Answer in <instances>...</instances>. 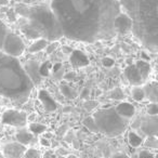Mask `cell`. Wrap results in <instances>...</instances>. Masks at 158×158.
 Instances as JSON below:
<instances>
[{
    "label": "cell",
    "instance_id": "6da1fadb",
    "mask_svg": "<svg viewBox=\"0 0 158 158\" xmlns=\"http://www.w3.org/2000/svg\"><path fill=\"white\" fill-rule=\"evenodd\" d=\"M50 9L63 36L88 44L114 37V21L121 12L118 0H52Z\"/></svg>",
    "mask_w": 158,
    "mask_h": 158
},
{
    "label": "cell",
    "instance_id": "7a4b0ae2",
    "mask_svg": "<svg viewBox=\"0 0 158 158\" xmlns=\"http://www.w3.org/2000/svg\"><path fill=\"white\" fill-rule=\"evenodd\" d=\"M135 38L152 53L158 50V0H120Z\"/></svg>",
    "mask_w": 158,
    "mask_h": 158
},
{
    "label": "cell",
    "instance_id": "3957f363",
    "mask_svg": "<svg viewBox=\"0 0 158 158\" xmlns=\"http://www.w3.org/2000/svg\"><path fill=\"white\" fill-rule=\"evenodd\" d=\"M34 84L16 57L0 56V97L6 98L16 105L28 100Z\"/></svg>",
    "mask_w": 158,
    "mask_h": 158
},
{
    "label": "cell",
    "instance_id": "277c9868",
    "mask_svg": "<svg viewBox=\"0 0 158 158\" xmlns=\"http://www.w3.org/2000/svg\"><path fill=\"white\" fill-rule=\"evenodd\" d=\"M27 20L38 31L40 38H44L47 41H57L63 37L59 21L50 8L44 6L29 8Z\"/></svg>",
    "mask_w": 158,
    "mask_h": 158
},
{
    "label": "cell",
    "instance_id": "5b68a950",
    "mask_svg": "<svg viewBox=\"0 0 158 158\" xmlns=\"http://www.w3.org/2000/svg\"><path fill=\"white\" fill-rule=\"evenodd\" d=\"M93 119L99 132L110 138L120 135L127 129V119L121 117L114 107L98 110Z\"/></svg>",
    "mask_w": 158,
    "mask_h": 158
},
{
    "label": "cell",
    "instance_id": "8992f818",
    "mask_svg": "<svg viewBox=\"0 0 158 158\" xmlns=\"http://www.w3.org/2000/svg\"><path fill=\"white\" fill-rule=\"evenodd\" d=\"M2 48L7 53V55L12 57H18L23 54L25 50V44L18 35L13 33H8Z\"/></svg>",
    "mask_w": 158,
    "mask_h": 158
},
{
    "label": "cell",
    "instance_id": "52a82bcc",
    "mask_svg": "<svg viewBox=\"0 0 158 158\" xmlns=\"http://www.w3.org/2000/svg\"><path fill=\"white\" fill-rule=\"evenodd\" d=\"M2 123L13 127H24L27 123V115L24 112L8 110L2 114Z\"/></svg>",
    "mask_w": 158,
    "mask_h": 158
},
{
    "label": "cell",
    "instance_id": "ba28073f",
    "mask_svg": "<svg viewBox=\"0 0 158 158\" xmlns=\"http://www.w3.org/2000/svg\"><path fill=\"white\" fill-rule=\"evenodd\" d=\"M25 152H26L25 145L19 142L8 143L3 147V155L6 158H21L24 156Z\"/></svg>",
    "mask_w": 158,
    "mask_h": 158
},
{
    "label": "cell",
    "instance_id": "9c48e42d",
    "mask_svg": "<svg viewBox=\"0 0 158 158\" xmlns=\"http://www.w3.org/2000/svg\"><path fill=\"white\" fill-rule=\"evenodd\" d=\"M141 130L148 136H156L158 134V118L156 116L145 117L141 123Z\"/></svg>",
    "mask_w": 158,
    "mask_h": 158
},
{
    "label": "cell",
    "instance_id": "30bf717a",
    "mask_svg": "<svg viewBox=\"0 0 158 158\" xmlns=\"http://www.w3.org/2000/svg\"><path fill=\"white\" fill-rule=\"evenodd\" d=\"M132 23L131 20L129 19V16L126 13H119L116 16L114 21V28L116 33L119 34H127L131 31Z\"/></svg>",
    "mask_w": 158,
    "mask_h": 158
},
{
    "label": "cell",
    "instance_id": "8fae6325",
    "mask_svg": "<svg viewBox=\"0 0 158 158\" xmlns=\"http://www.w3.org/2000/svg\"><path fill=\"white\" fill-rule=\"evenodd\" d=\"M125 76L127 78V80L129 81L130 85L132 86L139 87L143 84L144 79L141 77L139 70L136 69L135 65H129L127 68L125 69Z\"/></svg>",
    "mask_w": 158,
    "mask_h": 158
},
{
    "label": "cell",
    "instance_id": "7c38bea8",
    "mask_svg": "<svg viewBox=\"0 0 158 158\" xmlns=\"http://www.w3.org/2000/svg\"><path fill=\"white\" fill-rule=\"evenodd\" d=\"M70 64L74 67H85V66L89 65V59L84 52L79 50L73 51L72 55L69 57Z\"/></svg>",
    "mask_w": 158,
    "mask_h": 158
},
{
    "label": "cell",
    "instance_id": "4fadbf2b",
    "mask_svg": "<svg viewBox=\"0 0 158 158\" xmlns=\"http://www.w3.org/2000/svg\"><path fill=\"white\" fill-rule=\"evenodd\" d=\"M39 100L42 103V105L44 106V108H46L47 110H49V112H53V110H55L57 108L56 102L52 99V97H51L47 91H44V90L40 91L39 92Z\"/></svg>",
    "mask_w": 158,
    "mask_h": 158
},
{
    "label": "cell",
    "instance_id": "5bb4252c",
    "mask_svg": "<svg viewBox=\"0 0 158 158\" xmlns=\"http://www.w3.org/2000/svg\"><path fill=\"white\" fill-rule=\"evenodd\" d=\"M115 110H116V112L118 113L121 117H123V118H126V119L131 118V117L134 115V113H135L134 106L132 105V104L128 103V102L119 103Z\"/></svg>",
    "mask_w": 158,
    "mask_h": 158
},
{
    "label": "cell",
    "instance_id": "9a60e30c",
    "mask_svg": "<svg viewBox=\"0 0 158 158\" xmlns=\"http://www.w3.org/2000/svg\"><path fill=\"white\" fill-rule=\"evenodd\" d=\"M144 94L152 103H157L158 101V85L156 81L149 82L143 88Z\"/></svg>",
    "mask_w": 158,
    "mask_h": 158
},
{
    "label": "cell",
    "instance_id": "2e32d148",
    "mask_svg": "<svg viewBox=\"0 0 158 158\" xmlns=\"http://www.w3.org/2000/svg\"><path fill=\"white\" fill-rule=\"evenodd\" d=\"M38 68H39L38 64L36 63V62L31 61V63L27 65V69H25L34 85L39 84L40 82V75H39V70H38Z\"/></svg>",
    "mask_w": 158,
    "mask_h": 158
},
{
    "label": "cell",
    "instance_id": "e0dca14e",
    "mask_svg": "<svg viewBox=\"0 0 158 158\" xmlns=\"http://www.w3.org/2000/svg\"><path fill=\"white\" fill-rule=\"evenodd\" d=\"M16 140L19 143L23 145H27V144H31V143H35V136L33 133L28 132L27 130H21L16 133Z\"/></svg>",
    "mask_w": 158,
    "mask_h": 158
},
{
    "label": "cell",
    "instance_id": "ac0fdd59",
    "mask_svg": "<svg viewBox=\"0 0 158 158\" xmlns=\"http://www.w3.org/2000/svg\"><path fill=\"white\" fill-rule=\"evenodd\" d=\"M135 67L136 69L139 70V73H140L141 77H142L143 79H146L147 77L149 76V74H151V65H149L148 63H147L146 61H143V60H140V61H138L135 64Z\"/></svg>",
    "mask_w": 158,
    "mask_h": 158
},
{
    "label": "cell",
    "instance_id": "d6986e66",
    "mask_svg": "<svg viewBox=\"0 0 158 158\" xmlns=\"http://www.w3.org/2000/svg\"><path fill=\"white\" fill-rule=\"evenodd\" d=\"M21 31H23V34H24L28 39H35L36 40V39H39L40 38L38 31H36V29L34 28V27L31 26L28 22L24 23V24L21 26Z\"/></svg>",
    "mask_w": 158,
    "mask_h": 158
},
{
    "label": "cell",
    "instance_id": "ffe728a7",
    "mask_svg": "<svg viewBox=\"0 0 158 158\" xmlns=\"http://www.w3.org/2000/svg\"><path fill=\"white\" fill-rule=\"evenodd\" d=\"M48 46V41L44 38H39V39H36L33 44H31V47L28 48L29 53H37L40 51L44 50Z\"/></svg>",
    "mask_w": 158,
    "mask_h": 158
},
{
    "label": "cell",
    "instance_id": "44dd1931",
    "mask_svg": "<svg viewBox=\"0 0 158 158\" xmlns=\"http://www.w3.org/2000/svg\"><path fill=\"white\" fill-rule=\"evenodd\" d=\"M128 142L132 147H139L143 142V139L139 135L138 133H135L134 131H130L128 133Z\"/></svg>",
    "mask_w": 158,
    "mask_h": 158
},
{
    "label": "cell",
    "instance_id": "7402d4cb",
    "mask_svg": "<svg viewBox=\"0 0 158 158\" xmlns=\"http://www.w3.org/2000/svg\"><path fill=\"white\" fill-rule=\"evenodd\" d=\"M29 131L31 133H33L34 135H39L42 134L47 131V127L42 123H31L29 125Z\"/></svg>",
    "mask_w": 158,
    "mask_h": 158
},
{
    "label": "cell",
    "instance_id": "603a6c76",
    "mask_svg": "<svg viewBox=\"0 0 158 158\" xmlns=\"http://www.w3.org/2000/svg\"><path fill=\"white\" fill-rule=\"evenodd\" d=\"M84 126L89 130V131L94 132V133H98V132H99L98 127H97V123H95L93 117H87V118L84 120Z\"/></svg>",
    "mask_w": 158,
    "mask_h": 158
},
{
    "label": "cell",
    "instance_id": "cb8c5ba5",
    "mask_svg": "<svg viewBox=\"0 0 158 158\" xmlns=\"http://www.w3.org/2000/svg\"><path fill=\"white\" fill-rule=\"evenodd\" d=\"M132 98H133L134 101L142 102L143 100L145 99V94H144V90H143V88H139V87L134 88L133 90H132Z\"/></svg>",
    "mask_w": 158,
    "mask_h": 158
},
{
    "label": "cell",
    "instance_id": "d4e9b609",
    "mask_svg": "<svg viewBox=\"0 0 158 158\" xmlns=\"http://www.w3.org/2000/svg\"><path fill=\"white\" fill-rule=\"evenodd\" d=\"M28 11H29V8L26 7L25 5H16L15 12L20 14L21 16H23V18H26L27 19V15H28Z\"/></svg>",
    "mask_w": 158,
    "mask_h": 158
},
{
    "label": "cell",
    "instance_id": "484cf974",
    "mask_svg": "<svg viewBox=\"0 0 158 158\" xmlns=\"http://www.w3.org/2000/svg\"><path fill=\"white\" fill-rule=\"evenodd\" d=\"M7 34H8L7 27H6V25L0 21V49H2L3 42H5Z\"/></svg>",
    "mask_w": 158,
    "mask_h": 158
},
{
    "label": "cell",
    "instance_id": "4316f807",
    "mask_svg": "<svg viewBox=\"0 0 158 158\" xmlns=\"http://www.w3.org/2000/svg\"><path fill=\"white\" fill-rule=\"evenodd\" d=\"M24 156H25V158H40L41 157V154L36 148H29V149H26Z\"/></svg>",
    "mask_w": 158,
    "mask_h": 158
},
{
    "label": "cell",
    "instance_id": "83f0119b",
    "mask_svg": "<svg viewBox=\"0 0 158 158\" xmlns=\"http://www.w3.org/2000/svg\"><path fill=\"white\" fill-rule=\"evenodd\" d=\"M50 66H51V64L49 63V62H46V63L41 64V65L39 66V68H38L40 76H44V77L48 76L49 70H50Z\"/></svg>",
    "mask_w": 158,
    "mask_h": 158
},
{
    "label": "cell",
    "instance_id": "f1b7e54d",
    "mask_svg": "<svg viewBox=\"0 0 158 158\" xmlns=\"http://www.w3.org/2000/svg\"><path fill=\"white\" fill-rule=\"evenodd\" d=\"M145 145L149 148H153V149H156L158 146V141H157V138L156 136H148L147 140L145 141Z\"/></svg>",
    "mask_w": 158,
    "mask_h": 158
},
{
    "label": "cell",
    "instance_id": "f546056e",
    "mask_svg": "<svg viewBox=\"0 0 158 158\" xmlns=\"http://www.w3.org/2000/svg\"><path fill=\"white\" fill-rule=\"evenodd\" d=\"M147 114L149 116H156L158 113V106H157V103H151L147 105Z\"/></svg>",
    "mask_w": 158,
    "mask_h": 158
},
{
    "label": "cell",
    "instance_id": "4dcf8cb0",
    "mask_svg": "<svg viewBox=\"0 0 158 158\" xmlns=\"http://www.w3.org/2000/svg\"><path fill=\"white\" fill-rule=\"evenodd\" d=\"M61 91H62V93H63V94L65 95V97L69 98V99L74 98V93H73V91L70 90L69 87H67V86H62L61 87Z\"/></svg>",
    "mask_w": 158,
    "mask_h": 158
},
{
    "label": "cell",
    "instance_id": "1f68e13d",
    "mask_svg": "<svg viewBox=\"0 0 158 158\" xmlns=\"http://www.w3.org/2000/svg\"><path fill=\"white\" fill-rule=\"evenodd\" d=\"M102 64H103V66H105V67H112V66H114L115 64V61L112 59V57H103L102 59Z\"/></svg>",
    "mask_w": 158,
    "mask_h": 158
},
{
    "label": "cell",
    "instance_id": "d6a6232c",
    "mask_svg": "<svg viewBox=\"0 0 158 158\" xmlns=\"http://www.w3.org/2000/svg\"><path fill=\"white\" fill-rule=\"evenodd\" d=\"M139 158H154V154L149 151H141Z\"/></svg>",
    "mask_w": 158,
    "mask_h": 158
},
{
    "label": "cell",
    "instance_id": "836d02e7",
    "mask_svg": "<svg viewBox=\"0 0 158 158\" xmlns=\"http://www.w3.org/2000/svg\"><path fill=\"white\" fill-rule=\"evenodd\" d=\"M57 44H57L56 41H52V44H48V46H47V48H46V49H47V52H48V53H51L53 50H55V49L57 48Z\"/></svg>",
    "mask_w": 158,
    "mask_h": 158
},
{
    "label": "cell",
    "instance_id": "e575fe53",
    "mask_svg": "<svg viewBox=\"0 0 158 158\" xmlns=\"http://www.w3.org/2000/svg\"><path fill=\"white\" fill-rule=\"evenodd\" d=\"M110 158H129V157L123 153H117V154H115V155H113Z\"/></svg>",
    "mask_w": 158,
    "mask_h": 158
},
{
    "label": "cell",
    "instance_id": "d590c367",
    "mask_svg": "<svg viewBox=\"0 0 158 158\" xmlns=\"http://www.w3.org/2000/svg\"><path fill=\"white\" fill-rule=\"evenodd\" d=\"M40 144H41L42 146H47V147L50 146V142H49L48 139H41V140H40Z\"/></svg>",
    "mask_w": 158,
    "mask_h": 158
},
{
    "label": "cell",
    "instance_id": "8d00e7d4",
    "mask_svg": "<svg viewBox=\"0 0 158 158\" xmlns=\"http://www.w3.org/2000/svg\"><path fill=\"white\" fill-rule=\"evenodd\" d=\"M8 18H9V20L11 21V22H14V21H15V15H14V12L13 11L8 12Z\"/></svg>",
    "mask_w": 158,
    "mask_h": 158
},
{
    "label": "cell",
    "instance_id": "74e56055",
    "mask_svg": "<svg viewBox=\"0 0 158 158\" xmlns=\"http://www.w3.org/2000/svg\"><path fill=\"white\" fill-rule=\"evenodd\" d=\"M74 77H75V73H68L67 75H65L64 78H65L66 80H70V79H73Z\"/></svg>",
    "mask_w": 158,
    "mask_h": 158
},
{
    "label": "cell",
    "instance_id": "f35d334b",
    "mask_svg": "<svg viewBox=\"0 0 158 158\" xmlns=\"http://www.w3.org/2000/svg\"><path fill=\"white\" fill-rule=\"evenodd\" d=\"M61 67H62V64L61 63H56V64H54V65H53L52 69H53V72H57V70H59Z\"/></svg>",
    "mask_w": 158,
    "mask_h": 158
},
{
    "label": "cell",
    "instance_id": "ab89813d",
    "mask_svg": "<svg viewBox=\"0 0 158 158\" xmlns=\"http://www.w3.org/2000/svg\"><path fill=\"white\" fill-rule=\"evenodd\" d=\"M10 0H0V5L1 6H7L9 3Z\"/></svg>",
    "mask_w": 158,
    "mask_h": 158
},
{
    "label": "cell",
    "instance_id": "60d3db41",
    "mask_svg": "<svg viewBox=\"0 0 158 158\" xmlns=\"http://www.w3.org/2000/svg\"><path fill=\"white\" fill-rule=\"evenodd\" d=\"M68 158H76V157H75V156H69Z\"/></svg>",
    "mask_w": 158,
    "mask_h": 158
}]
</instances>
